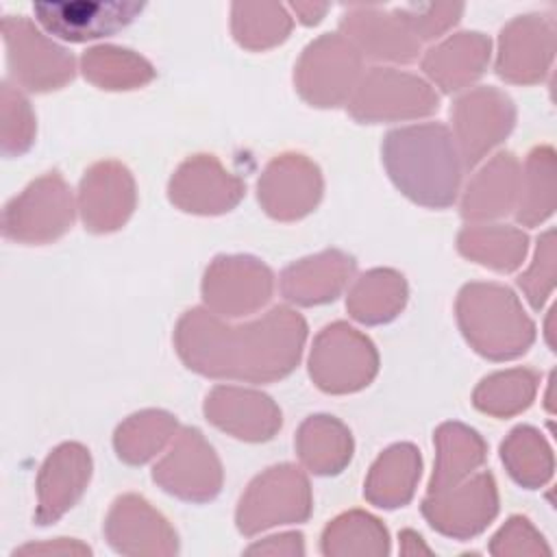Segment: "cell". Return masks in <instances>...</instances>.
<instances>
[{
	"mask_svg": "<svg viewBox=\"0 0 557 557\" xmlns=\"http://www.w3.org/2000/svg\"><path fill=\"white\" fill-rule=\"evenodd\" d=\"M135 178L120 161L94 163L78 189V211L91 233L122 228L135 211Z\"/></svg>",
	"mask_w": 557,
	"mask_h": 557,
	"instance_id": "19",
	"label": "cell"
},
{
	"mask_svg": "<svg viewBox=\"0 0 557 557\" xmlns=\"http://www.w3.org/2000/svg\"><path fill=\"white\" fill-rule=\"evenodd\" d=\"M422 516L442 535L470 540L485 531L498 513V490L492 472H479L440 494L422 500Z\"/></svg>",
	"mask_w": 557,
	"mask_h": 557,
	"instance_id": "13",
	"label": "cell"
},
{
	"mask_svg": "<svg viewBox=\"0 0 557 557\" xmlns=\"http://www.w3.org/2000/svg\"><path fill=\"white\" fill-rule=\"evenodd\" d=\"M407 296V283L400 272L374 268L355 281L346 298V309L357 322L385 324L403 311Z\"/></svg>",
	"mask_w": 557,
	"mask_h": 557,
	"instance_id": "29",
	"label": "cell"
},
{
	"mask_svg": "<svg viewBox=\"0 0 557 557\" xmlns=\"http://www.w3.org/2000/svg\"><path fill=\"white\" fill-rule=\"evenodd\" d=\"M352 435L333 416H309L296 433V453L302 466L320 476L339 474L352 459Z\"/></svg>",
	"mask_w": 557,
	"mask_h": 557,
	"instance_id": "28",
	"label": "cell"
},
{
	"mask_svg": "<svg viewBox=\"0 0 557 557\" xmlns=\"http://www.w3.org/2000/svg\"><path fill=\"white\" fill-rule=\"evenodd\" d=\"M463 4H409L398 7L392 13L405 24V28L420 41L440 37L453 24H457Z\"/></svg>",
	"mask_w": 557,
	"mask_h": 557,
	"instance_id": "41",
	"label": "cell"
},
{
	"mask_svg": "<svg viewBox=\"0 0 557 557\" xmlns=\"http://www.w3.org/2000/svg\"><path fill=\"white\" fill-rule=\"evenodd\" d=\"M361 81V54L339 33L311 41L294 70V83L305 102L329 109L346 104Z\"/></svg>",
	"mask_w": 557,
	"mask_h": 557,
	"instance_id": "6",
	"label": "cell"
},
{
	"mask_svg": "<svg viewBox=\"0 0 557 557\" xmlns=\"http://www.w3.org/2000/svg\"><path fill=\"white\" fill-rule=\"evenodd\" d=\"M455 309L463 337L485 359H516L535 342L533 320L505 285L468 283L461 287Z\"/></svg>",
	"mask_w": 557,
	"mask_h": 557,
	"instance_id": "3",
	"label": "cell"
},
{
	"mask_svg": "<svg viewBox=\"0 0 557 557\" xmlns=\"http://www.w3.org/2000/svg\"><path fill=\"white\" fill-rule=\"evenodd\" d=\"M500 459L509 476L527 490L542 487L553 479V448L546 437L529 424L516 426L505 437V442L500 444Z\"/></svg>",
	"mask_w": 557,
	"mask_h": 557,
	"instance_id": "32",
	"label": "cell"
},
{
	"mask_svg": "<svg viewBox=\"0 0 557 557\" xmlns=\"http://www.w3.org/2000/svg\"><path fill=\"white\" fill-rule=\"evenodd\" d=\"M490 63V39L483 33H457L422 59L426 76L444 91H459L483 76Z\"/></svg>",
	"mask_w": 557,
	"mask_h": 557,
	"instance_id": "25",
	"label": "cell"
},
{
	"mask_svg": "<svg viewBox=\"0 0 557 557\" xmlns=\"http://www.w3.org/2000/svg\"><path fill=\"white\" fill-rule=\"evenodd\" d=\"M91 479V455L83 444L65 442L57 446L37 474V509L39 527L57 522L70 511Z\"/></svg>",
	"mask_w": 557,
	"mask_h": 557,
	"instance_id": "21",
	"label": "cell"
},
{
	"mask_svg": "<svg viewBox=\"0 0 557 557\" xmlns=\"http://www.w3.org/2000/svg\"><path fill=\"white\" fill-rule=\"evenodd\" d=\"M342 35L370 59L411 63L420 52V41L394 15L374 7H355L342 17Z\"/></svg>",
	"mask_w": 557,
	"mask_h": 557,
	"instance_id": "22",
	"label": "cell"
},
{
	"mask_svg": "<svg viewBox=\"0 0 557 557\" xmlns=\"http://www.w3.org/2000/svg\"><path fill=\"white\" fill-rule=\"evenodd\" d=\"M455 146L466 168L476 165L494 146H498L516 124L511 98L496 87H476L463 94L453 111Z\"/></svg>",
	"mask_w": 557,
	"mask_h": 557,
	"instance_id": "12",
	"label": "cell"
},
{
	"mask_svg": "<svg viewBox=\"0 0 557 557\" xmlns=\"http://www.w3.org/2000/svg\"><path fill=\"white\" fill-rule=\"evenodd\" d=\"M518 285L524 292L531 307L540 311L555 287V231L553 228L540 235L535 257L529 270L520 274Z\"/></svg>",
	"mask_w": 557,
	"mask_h": 557,
	"instance_id": "39",
	"label": "cell"
},
{
	"mask_svg": "<svg viewBox=\"0 0 557 557\" xmlns=\"http://www.w3.org/2000/svg\"><path fill=\"white\" fill-rule=\"evenodd\" d=\"M307 322L289 307H274L248 324H224L207 309H189L174 329L183 363L209 379L272 383L300 361Z\"/></svg>",
	"mask_w": 557,
	"mask_h": 557,
	"instance_id": "1",
	"label": "cell"
},
{
	"mask_svg": "<svg viewBox=\"0 0 557 557\" xmlns=\"http://www.w3.org/2000/svg\"><path fill=\"white\" fill-rule=\"evenodd\" d=\"M272 289L270 268L248 255L215 257L202 278V300L222 318L255 313L270 300Z\"/></svg>",
	"mask_w": 557,
	"mask_h": 557,
	"instance_id": "11",
	"label": "cell"
},
{
	"mask_svg": "<svg viewBox=\"0 0 557 557\" xmlns=\"http://www.w3.org/2000/svg\"><path fill=\"white\" fill-rule=\"evenodd\" d=\"M35 141V115L28 100L2 83V152L4 157L24 154Z\"/></svg>",
	"mask_w": 557,
	"mask_h": 557,
	"instance_id": "38",
	"label": "cell"
},
{
	"mask_svg": "<svg viewBox=\"0 0 557 557\" xmlns=\"http://www.w3.org/2000/svg\"><path fill=\"white\" fill-rule=\"evenodd\" d=\"M381 154L392 183L416 205L446 209L455 202L463 163L444 124L394 128L383 137Z\"/></svg>",
	"mask_w": 557,
	"mask_h": 557,
	"instance_id": "2",
	"label": "cell"
},
{
	"mask_svg": "<svg viewBox=\"0 0 557 557\" xmlns=\"http://www.w3.org/2000/svg\"><path fill=\"white\" fill-rule=\"evenodd\" d=\"M202 409L213 426L244 442H268L283 424L278 405L257 389L218 385L207 394Z\"/></svg>",
	"mask_w": 557,
	"mask_h": 557,
	"instance_id": "20",
	"label": "cell"
},
{
	"mask_svg": "<svg viewBox=\"0 0 557 557\" xmlns=\"http://www.w3.org/2000/svg\"><path fill=\"white\" fill-rule=\"evenodd\" d=\"M257 196L263 211L281 222H294L309 215L322 198L320 168L300 152L274 157L259 183Z\"/></svg>",
	"mask_w": 557,
	"mask_h": 557,
	"instance_id": "14",
	"label": "cell"
},
{
	"mask_svg": "<svg viewBox=\"0 0 557 557\" xmlns=\"http://www.w3.org/2000/svg\"><path fill=\"white\" fill-rule=\"evenodd\" d=\"M91 548L85 546L78 540H65L59 537L54 542H44V544H26L17 548L13 555H89Z\"/></svg>",
	"mask_w": 557,
	"mask_h": 557,
	"instance_id": "43",
	"label": "cell"
},
{
	"mask_svg": "<svg viewBox=\"0 0 557 557\" xmlns=\"http://www.w3.org/2000/svg\"><path fill=\"white\" fill-rule=\"evenodd\" d=\"M292 9L300 15L298 20L309 26V24H318L320 22V17L326 13L329 4H302V2H296V4H292Z\"/></svg>",
	"mask_w": 557,
	"mask_h": 557,
	"instance_id": "44",
	"label": "cell"
},
{
	"mask_svg": "<svg viewBox=\"0 0 557 557\" xmlns=\"http://www.w3.org/2000/svg\"><path fill=\"white\" fill-rule=\"evenodd\" d=\"M176 418L161 409H144L128 416L113 435V446L124 463L141 466L150 461L174 437Z\"/></svg>",
	"mask_w": 557,
	"mask_h": 557,
	"instance_id": "33",
	"label": "cell"
},
{
	"mask_svg": "<svg viewBox=\"0 0 557 557\" xmlns=\"http://www.w3.org/2000/svg\"><path fill=\"white\" fill-rule=\"evenodd\" d=\"M379 372L374 344L346 322L326 324L313 339L309 376L326 394H352L372 383Z\"/></svg>",
	"mask_w": 557,
	"mask_h": 557,
	"instance_id": "5",
	"label": "cell"
},
{
	"mask_svg": "<svg viewBox=\"0 0 557 557\" xmlns=\"http://www.w3.org/2000/svg\"><path fill=\"white\" fill-rule=\"evenodd\" d=\"M222 463L205 435L185 426L176 433L168 455L152 468V481L187 503H209L222 490Z\"/></svg>",
	"mask_w": 557,
	"mask_h": 557,
	"instance_id": "9",
	"label": "cell"
},
{
	"mask_svg": "<svg viewBox=\"0 0 557 557\" xmlns=\"http://www.w3.org/2000/svg\"><path fill=\"white\" fill-rule=\"evenodd\" d=\"M459 252L485 268L496 272H513L522 265L529 237L507 224H483V226H466L457 237Z\"/></svg>",
	"mask_w": 557,
	"mask_h": 557,
	"instance_id": "31",
	"label": "cell"
},
{
	"mask_svg": "<svg viewBox=\"0 0 557 557\" xmlns=\"http://www.w3.org/2000/svg\"><path fill=\"white\" fill-rule=\"evenodd\" d=\"M72 189L57 170L33 181L2 211L4 237L20 244L54 242L72 228Z\"/></svg>",
	"mask_w": 557,
	"mask_h": 557,
	"instance_id": "8",
	"label": "cell"
},
{
	"mask_svg": "<svg viewBox=\"0 0 557 557\" xmlns=\"http://www.w3.org/2000/svg\"><path fill=\"white\" fill-rule=\"evenodd\" d=\"M292 30V17L281 4H233V37L248 50H265L283 44Z\"/></svg>",
	"mask_w": 557,
	"mask_h": 557,
	"instance_id": "37",
	"label": "cell"
},
{
	"mask_svg": "<svg viewBox=\"0 0 557 557\" xmlns=\"http://www.w3.org/2000/svg\"><path fill=\"white\" fill-rule=\"evenodd\" d=\"M355 265V259L337 248L322 250L287 265L281 274V292L302 307L331 302L352 278Z\"/></svg>",
	"mask_w": 557,
	"mask_h": 557,
	"instance_id": "23",
	"label": "cell"
},
{
	"mask_svg": "<svg viewBox=\"0 0 557 557\" xmlns=\"http://www.w3.org/2000/svg\"><path fill=\"white\" fill-rule=\"evenodd\" d=\"M487 457L483 437L461 424L444 422L435 431V470L429 481V494H440L466 481Z\"/></svg>",
	"mask_w": 557,
	"mask_h": 557,
	"instance_id": "27",
	"label": "cell"
},
{
	"mask_svg": "<svg viewBox=\"0 0 557 557\" xmlns=\"http://www.w3.org/2000/svg\"><path fill=\"white\" fill-rule=\"evenodd\" d=\"M555 22L550 15H520L498 37L496 74L516 85L540 83L553 63Z\"/></svg>",
	"mask_w": 557,
	"mask_h": 557,
	"instance_id": "17",
	"label": "cell"
},
{
	"mask_svg": "<svg viewBox=\"0 0 557 557\" xmlns=\"http://www.w3.org/2000/svg\"><path fill=\"white\" fill-rule=\"evenodd\" d=\"M246 185L228 172L213 154H194L185 159L170 178L168 196L185 213L220 215L239 205Z\"/></svg>",
	"mask_w": 557,
	"mask_h": 557,
	"instance_id": "16",
	"label": "cell"
},
{
	"mask_svg": "<svg viewBox=\"0 0 557 557\" xmlns=\"http://www.w3.org/2000/svg\"><path fill=\"white\" fill-rule=\"evenodd\" d=\"M522 170L511 152L494 154L468 183L461 215L463 220H494L516 209Z\"/></svg>",
	"mask_w": 557,
	"mask_h": 557,
	"instance_id": "24",
	"label": "cell"
},
{
	"mask_svg": "<svg viewBox=\"0 0 557 557\" xmlns=\"http://www.w3.org/2000/svg\"><path fill=\"white\" fill-rule=\"evenodd\" d=\"M104 537L115 553L128 557H170L178 553V535L168 518L137 494L113 500L104 518Z\"/></svg>",
	"mask_w": 557,
	"mask_h": 557,
	"instance_id": "15",
	"label": "cell"
},
{
	"mask_svg": "<svg viewBox=\"0 0 557 557\" xmlns=\"http://www.w3.org/2000/svg\"><path fill=\"white\" fill-rule=\"evenodd\" d=\"M83 76L100 89L124 91L144 87L154 78V67L133 50L96 46L81 59Z\"/></svg>",
	"mask_w": 557,
	"mask_h": 557,
	"instance_id": "34",
	"label": "cell"
},
{
	"mask_svg": "<svg viewBox=\"0 0 557 557\" xmlns=\"http://www.w3.org/2000/svg\"><path fill=\"white\" fill-rule=\"evenodd\" d=\"M540 374L531 368H511L485 376L474 394L472 403L479 411L494 418H511L524 411L537 392Z\"/></svg>",
	"mask_w": 557,
	"mask_h": 557,
	"instance_id": "36",
	"label": "cell"
},
{
	"mask_svg": "<svg viewBox=\"0 0 557 557\" xmlns=\"http://www.w3.org/2000/svg\"><path fill=\"white\" fill-rule=\"evenodd\" d=\"M313 498L305 472L292 463L272 466L242 494L235 522L239 533L257 535L272 527L298 524L311 516Z\"/></svg>",
	"mask_w": 557,
	"mask_h": 557,
	"instance_id": "4",
	"label": "cell"
},
{
	"mask_svg": "<svg viewBox=\"0 0 557 557\" xmlns=\"http://www.w3.org/2000/svg\"><path fill=\"white\" fill-rule=\"evenodd\" d=\"M144 7V2H35L33 13L50 35L83 44L124 30Z\"/></svg>",
	"mask_w": 557,
	"mask_h": 557,
	"instance_id": "18",
	"label": "cell"
},
{
	"mask_svg": "<svg viewBox=\"0 0 557 557\" xmlns=\"http://www.w3.org/2000/svg\"><path fill=\"white\" fill-rule=\"evenodd\" d=\"M246 555H287V557L305 555V537H302V533L270 535V537L248 546Z\"/></svg>",
	"mask_w": 557,
	"mask_h": 557,
	"instance_id": "42",
	"label": "cell"
},
{
	"mask_svg": "<svg viewBox=\"0 0 557 557\" xmlns=\"http://www.w3.org/2000/svg\"><path fill=\"white\" fill-rule=\"evenodd\" d=\"M555 150L537 146L529 152L520 178V194L516 202V220L524 226H535L555 211Z\"/></svg>",
	"mask_w": 557,
	"mask_h": 557,
	"instance_id": "35",
	"label": "cell"
},
{
	"mask_svg": "<svg viewBox=\"0 0 557 557\" xmlns=\"http://www.w3.org/2000/svg\"><path fill=\"white\" fill-rule=\"evenodd\" d=\"M420 472V450L413 444H394L372 463L366 476L363 496L381 509L405 507L413 498Z\"/></svg>",
	"mask_w": 557,
	"mask_h": 557,
	"instance_id": "26",
	"label": "cell"
},
{
	"mask_svg": "<svg viewBox=\"0 0 557 557\" xmlns=\"http://www.w3.org/2000/svg\"><path fill=\"white\" fill-rule=\"evenodd\" d=\"M346 109L361 124L398 122L435 113L440 98L426 81L413 74L394 67H372L361 76Z\"/></svg>",
	"mask_w": 557,
	"mask_h": 557,
	"instance_id": "7",
	"label": "cell"
},
{
	"mask_svg": "<svg viewBox=\"0 0 557 557\" xmlns=\"http://www.w3.org/2000/svg\"><path fill=\"white\" fill-rule=\"evenodd\" d=\"M490 553L496 557H537L550 555V548L542 533L524 516H511L492 537Z\"/></svg>",
	"mask_w": 557,
	"mask_h": 557,
	"instance_id": "40",
	"label": "cell"
},
{
	"mask_svg": "<svg viewBox=\"0 0 557 557\" xmlns=\"http://www.w3.org/2000/svg\"><path fill=\"white\" fill-rule=\"evenodd\" d=\"M2 35L11 76L28 91H54L74 78V57L26 17H4Z\"/></svg>",
	"mask_w": 557,
	"mask_h": 557,
	"instance_id": "10",
	"label": "cell"
},
{
	"mask_svg": "<svg viewBox=\"0 0 557 557\" xmlns=\"http://www.w3.org/2000/svg\"><path fill=\"white\" fill-rule=\"evenodd\" d=\"M320 548L326 557H385L389 555V533L372 513L350 509L324 527Z\"/></svg>",
	"mask_w": 557,
	"mask_h": 557,
	"instance_id": "30",
	"label": "cell"
}]
</instances>
